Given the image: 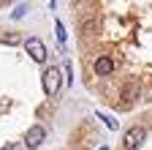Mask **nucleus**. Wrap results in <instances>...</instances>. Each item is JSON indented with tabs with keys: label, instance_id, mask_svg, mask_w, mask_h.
Returning <instances> with one entry per match:
<instances>
[{
	"label": "nucleus",
	"instance_id": "nucleus-4",
	"mask_svg": "<svg viewBox=\"0 0 152 150\" xmlns=\"http://www.w3.org/2000/svg\"><path fill=\"white\" fill-rule=\"evenodd\" d=\"M46 139V131H44V126H33L27 134H25V147L27 150H35V147H41V142Z\"/></svg>",
	"mask_w": 152,
	"mask_h": 150
},
{
	"label": "nucleus",
	"instance_id": "nucleus-12",
	"mask_svg": "<svg viewBox=\"0 0 152 150\" xmlns=\"http://www.w3.org/2000/svg\"><path fill=\"white\" fill-rule=\"evenodd\" d=\"M0 150H16V145H6V147H0Z\"/></svg>",
	"mask_w": 152,
	"mask_h": 150
},
{
	"label": "nucleus",
	"instance_id": "nucleus-6",
	"mask_svg": "<svg viewBox=\"0 0 152 150\" xmlns=\"http://www.w3.org/2000/svg\"><path fill=\"white\" fill-rule=\"evenodd\" d=\"M136 93H139V87H136V85H128V87L122 90V96H125V98H122V104H130V101H133V96H136Z\"/></svg>",
	"mask_w": 152,
	"mask_h": 150
},
{
	"label": "nucleus",
	"instance_id": "nucleus-8",
	"mask_svg": "<svg viewBox=\"0 0 152 150\" xmlns=\"http://www.w3.org/2000/svg\"><path fill=\"white\" fill-rule=\"evenodd\" d=\"M98 117L109 126V128H117V120H114V117H109V115H103V112H98Z\"/></svg>",
	"mask_w": 152,
	"mask_h": 150
},
{
	"label": "nucleus",
	"instance_id": "nucleus-5",
	"mask_svg": "<svg viewBox=\"0 0 152 150\" xmlns=\"http://www.w3.org/2000/svg\"><path fill=\"white\" fill-rule=\"evenodd\" d=\"M111 71H114V60L111 58H98L95 60V74H98V77H109Z\"/></svg>",
	"mask_w": 152,
	"mask_h": 150
},
{
	"label": "nucleus",
	"instance_id": "nucleus-7",
	"mask_svg": "<svg viewBox=\"0 0 152 150\" xmlns=\"http://www.w3.org/2000/svg\"><path fill=\"white\" fill-rule=\"evenodd\" d=\"M54 33H57V41L65 44V27H63V22H57V25H54Z\"/></svg>",
	"mask_w": 152,
	"mask_h": 150
},
{
	"label": "nucleus",
	"instance_id": "nucleus-2",
	"mask_svg": "<svg viewBox=\"0 0 152 150\" xmlns=\"http://www.w3.org/2000/svg\"><path fill=\"white\" fill-rule=\"evenodd\" d=\"M144 137H147V131H144L141 126H133V128H128V131H125L122 147H125V150H136V147L144 142Z\"/></svg>",
	"mask_w": 152,
	"mask_h": 150
},
{
	"label": "nucleus",
	"instance_id": "nucleus-10",
	"mask_svg": "<svg viewBox=\"0 0 152 150\" xmlns=\"http://www.w3.org/2000/svg\"><path fill=\"white\" fill-rule=\"evenodd\" d=\"M65 79H68V85L73 82V74H71V63L68 60H65Z\"/></svg>",
	"mask_w": 152,
	"mask_h": 150
},
{
	"label": "nucleus",
	"instance_id": "nucleus-3",
	"mask_svg": "<svg viewBox=\"0 0 152 150\" xmlns=\"http://www.w3.org/2000/svg\"><path fill=\"white\" fill-rule=\"evenodd\" d=\"M25 49H27V55H30L35 63H44L46 60V47H44L41 38H27L25 41Z\"/></svg>",
	"mask_w": 152,
	"mask_h": 150
},
{
	"label": "nucleus",
	"instance_id": "nucleus-9",
	"mask_svg": "<svg viewBox=\"0 0 152 150\" xmlns=\"http://www.w3.org/2000/svg\"><path fill=\"white\" fill-rule=\"evenodd\" d=\"M25 11H27V6L22 3V6H16V8H14V14H11V16H14V19H22V16H25Z\"/></svg>",
	"mask_w": 152,
	"mask_h": 150
},
{
	"label": "nucleus",
	"instance_id": "nucleus-1",
	"mask_svg": "<svg viewBox=\"0 0 152 150\" xmlns=\"http://www.w3.org/2000/svg\"><path fill=\"white\" fill-rule=\"evenodd\" d=\"M41 85H44V93H46V96H57V90H60V85H63L60 68L49 66V68L44 71V77H41Z\"/></svg>",
	"mask_w": 152,
	"mask_h": 150
},
{
	"label": "nucleus",
	"instance_id": "nucleus-11",
	"mask_svg": "<svg viewBox=\"0 0 152 150\" xmlns=\"http://www.w3.org/2000/svg\"><path fill=\"white\" fill-rule=\"evenodd\" d=\"M0 41H6V44H16V41H19V35H3Z\"/></svg>",
	"mask_w": 152,
	"mask_h": 150
}]
</instances>
